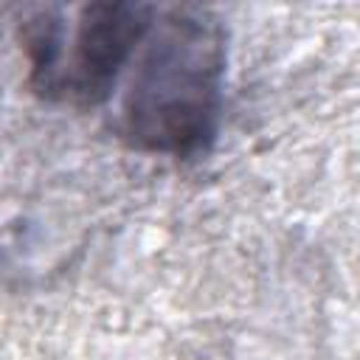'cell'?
<instances>
[{
	"label": "cell",
	"mask_w": 360,
	"mask_h": 360,
	"mask_svg": "<svg viewBox=\"0 0 360 360\" xmlns=\"http://www.w3.org/2000/svg\"><path fill=\"white\" fill-rule=\"evenodd\" d=\"M228 37L202 6H152L104 104L110 129L135 152L202 155L222 121Z\"/></svg>",
	"instance_id": "cell-1"
},
{
	"label": "cell",
	"mask_w": 360,
	"mask_h": 360,
	"mask_svg": "<svg viewBox=\"0 0 360 360\" xmlns=\"http://www.w3.org/2000/svg\"><path fill=\"white\" fill-rule=\"evenodd\" d=\"M149 14L152 3L34 8L20 25L31 90L48 101L104 107Z\"/></svg>",
	"instance_id": "cell-2"
}]
</instances>
